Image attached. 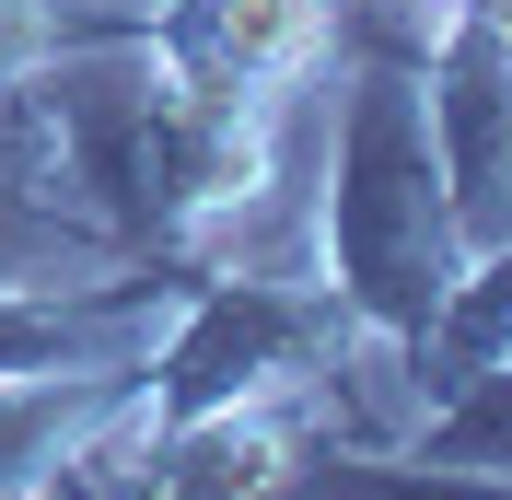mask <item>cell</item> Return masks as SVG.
<instances>
[{
  "label": "cell",
  "instance_id": "6da1fadb",
  "mask_svg": "<svg viewBox=\"0 0 512 500\" xmlns=\"http://www.w3.org/2000/svg\"><path fill=\"white\" fill-rule=\"evenodd\" d=\"M210 24H222V59L245 70V82H291V70L326 47V0H222Z\"/></svg>",
  "mask_w": 512,
  "mask_h": 500
}]
</instances>
